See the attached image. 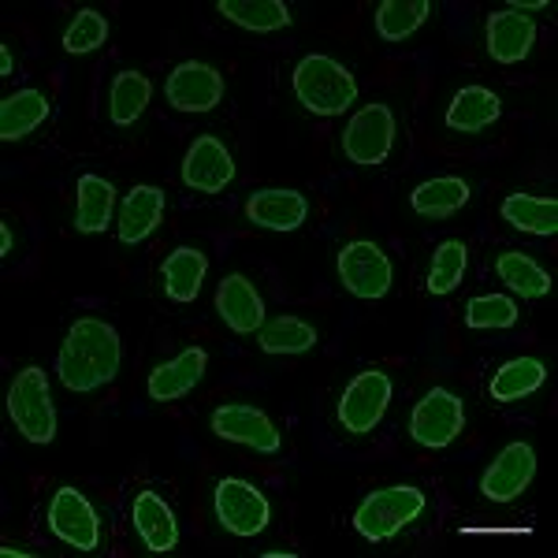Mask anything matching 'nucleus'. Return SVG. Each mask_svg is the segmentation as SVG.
Instances as JSON below:
<instances>
[{"label": "nucleus", "mask_w": 558, "mask_h": 558, "mask_svg": "<svg viewBox=\"0 0 558 558\" xmlns=\"http://www.w3.org/2000/svg\"><path fill=\"white\" fill-rule=\"evenodd\" d=\"M123 365V339L101 317H78L68 328L64 343L57 354V376L68 391L89 395L101 391L120 376Z\"/></svg>", "instance_id": "1"}, {"label": "nucleus", "mask_w": 558, "mask_h": 558, "mask_svg": "<svg viewBox=\"0 0 558 558\" xmlns=\"http://www.w3.org/2000/svg\"><path fill=\"white\" fill-rule=\"evenodd\" d=\"M291 86L299 105L313 116H339L357 101V78L324 52H310L299 60Z\"/></svg>", "instance_id": "2"}, {"label": "nucleus", "mask_w": 558, "mask_h": 558, "mask_svg": "<svg viewBox=\"0 0 558 558\" xmlns=\"http://www.w3.org/2000/svg\"><path fill=\"white\" fill-rule=\"evenodd\" d=\"M428 510V499L413 484H391V488L368 492L354 510V529L368 544H384V539L399 536L402 529L413 525Z\"/></svg>", "instance_id": "3"}, {"label": "nucleus", "mask_w": 558, "mask_h": 558, "mask_svg": "<svg viewBox=\"0 0 558 558\" xmlns=\"http://www.w3.org/2000/svg\"><path fill=\"white\" fill-rule=\"evenodd\" d=\"M8 417L31 444L45 447L57 439V407H52L49 373L41 365H26L15 373L12 387H8Z\"/></svg>", "instance_id": "4"}, {"label": "nucleus", "mask_w": 558, "mask_h": 558, "mask_svg": "<svg viewBox=\"0 0 558 558\" xmlns=\"http://www.w3.org/2000/svg\"><path fill=\"white\" fill-rule=\"evenodd\" d=\"M465 428V402L451 387H428L410 413V436L413 444L428 451H447Z\"/></svg>", "instance_id": "5"}, {"label": "nucleus", "mask_w": 558, "mask_h": 558, "mask_svg": "<svg viewBox=\"0 0 558 558\" xmlns=\"http://www.w3.org/2000/svg\"><path fill=\"white\" fill-rule=\"evenodd\" d=\"M213 510L216 521L228 529L231 536H260L272 521V502L265 499V492L254 488L250 481L242 476H223L213 492Z\"/></svg>", "instance_id": "6"}, {"label": "nucleus", "mask_w": 558, "mask_h": 558, "mask_svg": "<svg viewBox=\"0 0 558 558\" xmlns=\"http://www.w3.org/2000/svg\"><path fill=\"white\" fill-rule=\"evenodd\" d=\"M336 272H339V283L347 287L354 299L362 302H376L391 291L395 283V268H391V257L384 254L376 242L368 239H354L339 250L336 257Z\"/></svg>", "instance_id": "7"}, {"label": "nucleus", "mask_w": 558, "mask_h": 558, "mask_svg": "<svg viewBox=\"0 0 558 558\" xmlns=\"http://www.w3.org/2000/svg\"><path fill=\"white\" fill-rule=\"evenodd\" d=\"M395 131H399V123H395L391 105L373 101V105L357 108L343 131L347 160H354V165H362V168L384 165L395 149Z\"/></svg>", "instance_id": "8"}, {"label": "nucleus", "mask_w": 558, "mask_h": 558, "mask_svg": "<svg viewBox=\"0 0 558 558\" xmlns=\"http://www.w3.org/2000/svg\"><path fill=\"white\" fill-rule=\"evenodd\" d=\"M387 407H391V376L384 368H362L339 395V425L350 436H368L384 421Z\"/></svg>", "instance_id": "9"}, {"label": "nucleus", "mask_w": 558, "mask_h": 558, "mask_svg": "<svg viewBox=\"0 0 558 558\" xmlns=\"http://www.w3.org/2000/svg\"><path fill=\"white\" fill-rule=\"evenodd\" d=\"M209 428L220 439H228V444L250 447L257 454H279V447H283L276 421L265 410L250 407V402H223V407H216Z\"/></svg>", "instance_id": "10"}, {"label": "nucleus", "mask_w": 558, "mask_h": 558, "mask_svg": "<svg viewBox=\"0 0 558 558\" xmlns=\"http://www.w3.org/2000/svg\"><path fill=\"white\" fill-rule=\"evenodd\" d=\"M49 529L75 551H101V518L78 488H57L49 499Z\"/></svg>", "instance_id": "11"}, {"label": "nucleus", "mask_w": 558, "mask_h": 558, "mask_svg": "<svg viewBox=\"0 0 558 558\" xmlns=\"http://www.w3.org/2000/svg\"><path fill=\"white\" fill-rule=\"evenodd\" d=\"M223 75L205 60H183L165 83V97L175 112H213L223 101Z\"/></svg>", "instance_id": "12"}, {"label": "nucleus", "mask_w": 558, "mask_h": 558, "mask_svg": "<svg viewBox=\"0 0 558 558\" xmlns=\"http://www.w3.org/2000/svg\"><path fill=\"white\" fill-rule=\"evenodd\" d=\"M235 179V157L216 134H197L183 157V183L197 194H220Z\"/></svg>", "instance_id": "13"}, {"label": "nucleus", "mask_w": 558, "mask_h": 558, "mask_svg": "<svg viewBox=\"0 0 558 558\" xmlns=\"http://www.w3.org/2000/svg\"><path fill=\"white\" fill-rule=\"evenodd\" d=\"M536 476V451L533 444H507L499 454H495V462L484 470L481 476V492L484 499L492 502H514L521 492L533 484Z\"/></svg>", "instance_id": "14"}, {"label": "nucleus", "mask_w": 558, "mask_h": 558, "mask_svg": "<svg viewBox=\"0 0 558 558\" xmlns=\"http://www.w3.org/2000/svg\"><path fill=\"white\" fill-rule=\"evenodd\" d=\"M216 313L220 320L228 324L235 336H257L260 324H265V299L254 287V279L242 276V272H231L220 279L216 287Z\"/></svg>", "instance_id": "15"}, {"label": "nucleus", "mask_w": 558, "mask_h": 558, "mask_svg": "<svg viewBox=\"0 0 558 558\" xmlns=\"http://www.w3.org/2000/svg\"><path fill=\"white\" fill-rule=\"evenodd\" d=\"M246 220L260 231H299L310 220V197L287 186H265L246 197Z\"/></svg>", "instance_id": "16"}, {"label": "nucleus", "mask_w": 558, "mask_h": 558, "mask_svg": "<svg viewBox=\"0 0 558 558\" xmlns=\"http://www.w3.org/2000/svg\"><path fill=\"white\" fill-rule=\"evenodd\" d=\"M484 45H488V57L495 60V64H502V68L521 64L536 45L533 15L510 12V8L492 12L488 23H484Z\"/></svg>", "instance_id": "17"}, {"label": "nucleus", "mask_w": 558, "mask_h": 558, "mask_svg": "<svg viewBox=\"0 0 558 558\" xmlns=\"http://www.w3.org/2000/svg\"><path fill=\"white\" fill-rule=\"evenodd\" d=\"M160 220H165V191L153 183H142L120 202L116 231H120L123 246H138V242H146L160 228Z\"/></svg>", "instance_id": "18"}, {"label": "nucleus", "mask_w": 558, "mask_h": 558, "mask_svg": "<svg viewBox=\"0 0 558 558\" xmlns=\"http://www.w3.org/2000/svg\"><path fill=\"white\" fill-rule=\"evenodd\" d=\"M131 521H134V533L138 539L146 544V551L153 555H168L175 551L179 544V521L172 514V507H168L165 499H160L157 492H138L131 502Z\"/></svg>", "instance_id": "19"}, {"label": "nucleus", "mask_w": 558, "mask_h": 558, "mask_svg": "<svg viewBox=\"0 0 558 558\" xmlns=\"http://www.w3.org/2000/svg\"><path fill=\"white\" fill-rule=\"evenodd\" d=\"M205 368H209V354L202 347H186L183 354H175L172 362L157 365L149 373V399L153 402H175L183 395H191L197 384H202Z\"/></svg>", "instance_id": "20"}, {"label": "nucleus", "mask_w": 558, "mask_h": 558, "mask_svg": "<svg viewBox=\"0 0 558 558\" xmlns=\"http://www.w3.org/2000/svg\"><path fill=\"white\" fill-rule=\"evenodd\" d=\"M205 272H209V257L194 246H179L160 265V279H165V294L179 305H191L202 294Z\"/></svg>", "instance_id": "21"}, {"label": "nucleus", "mask_w": 558, "mask_h": 558, "mask_svg": "<svg viewBox=\"0 0 558 558\" xmlns=\"http://www.w3.org/2000/svg\"><path fill=\"white\" fill-rule=\"evenodd\" d=\"M502 116L499 94L488 86H462L454 94L451 108H447V128L458 134H481L488 131L495 120Z\"/></svg>", "instance_id": "22"}, {"label": "nucleus", "mask_w": 558, "mask_h": 558, "mask_svg": "<svg viewBox=\"0 0 558 558\" xmlns=\"http://www.w3.org/2000/svg\"><path fill=\"white\" fill-rule=\"evenodd\" d=\"M75 231L78 235H105L116 213V186L101 175H83L75 191Z\"/></svg>", "instance_id": "23"}, {"label": "nucleus", "mask_w": 558, "mask_h": 558, "mask_svg": "<svg viewBox=\"0 0 558 558\" xmlns=\"http://www.w3.org/2000/svg\"><path fill=\"white\" fill-rule=\"evenodd\" d=\"M470 183L458 175H436L428 179V183H421L417 191L410 194V209L417 216H425V220H447V216H454L458 209H465L470 205Z\"/></svg>", "instance_id": "24"}, {"label": "nucleus", "mask_w": 558, "mask_h": 558, "mask_svg": "<svg viewBox=\"0 0 558 558\" xmlns=\"http://www.w3.org/2000/svg\"><path fill=\"white\" fill-rule=\"evenodd\" d=\"M52 105L41 89L26 86L20 94H8L0 101V138L4 142H20L31 131H38L45 120H49Z\"/></svg>", "instance_id": "25"}, {"label": "nucleus", "mask_w": 558, "mask_h": 558, "mask_svg": "<svg viewBox=\"0 0 558 558\" xmlns=\"http://www.w3.org/2000/svg\"><path fill=\"white\" fill-rule=\"evenodd\" d=\"M153 101V83L146 71H120L108 86V116H112V128H134L142 120V112Z\"/></svg>", "instance_id": "26"}, {"label": "nucleus", "mask_w": 558, "mask_h": 558, "mask_svg": "<svg viewBox=\"0 0 558 558\" xmlns=\"http://www.w3.org/2000/svg\"><path fill=\"white\" fill-rule=\"evenodd\" d=\"M502 220L510 228L525 231V235H558V202L555 197H536V194H510L499 205Z\"/></svg>", "instance_id": "27"}, {"label": "nucleus", "mask_w": 558, "mask_h": 558, "mask_svg": "<svg viewBox=\"0 0 558 558\" xmlns=\"http://www.w3.org/2000/svg\"><path fill=\"white\" fill-rule=\"evenodd\" d=\"M544 384H547V365L539 357H514V362H507L492 376L488 395L507 407V402H521L529 395H536Z\"/></svg>", "instance_id": "28"}, {"label": "nucleus", "mask_w": 558, "mask_h": 558, "mask_svg": "<svg viewBox=\"0 0 558 558\" xmlns=\"http://www.w3.org/2000/svg\"><path fill=\"white\" fill-rule=\"evenodd\" d=\"M216 12L250 34H276L291 26V8L283 0H220Z\"/></svg>", "instance_id": "29"}, {"label": "nucleus", "mask_w": 558, "mask_h": 558, "mask_svg": "<svg viewBox=\"0 0 558 558\" xmlns=\"http://www.w3.org/2000/svg\"><path fill=\"white\" fill-rule=\"evenodd\" d=\"M495 276L525 302H536V299H547V294H551V276H547V268L536 265V260L529 254H521V250L499 254V260H495Z\"/></svg>", "instance_id": "30"}, {"label": "nucleus", "mask_w": 558, "mask_h": 558, "mask_svg": "<svg viewBox=\"0 0 558 558\" xmlns=\"http://www.w3.org/2000/svg\"><path fill=\"white\" fill-rule=\"evenodd\" d=\"M317 339H320L317 328L302 317H291V313L265 320L257 331V343L265 354H310L317 347Z\"/></svg>", "instance_id": "31"}, {"label": "nucleus", "mask_w": 558, "mask_h": 558, "mask_svg": "<svg viewBox=\"0 0 558 558\" xmlns=\"http://www.w3.org/2000/svg\"><path fill=\"white\" fill-rule=\"evenodd\" d=\"M432 12H436L432 0H384V4H376V34L384 41L399 45L413 38L428 23Z\"/></svg>", "instance_id": "32"}, {"label": "nucleus", "mask_w": 558, "mask_h": 558, "mask_svg": "<svg viewBox=\"0 0 558 558\" xmlns=\"http://www.w3.org/2000/svg\"><path fill=\"white\" fill-rule=\"evenodd\" d=\"M465 268H470V246H465L462 239L439 242L436 254H432V268H428V294H436V299L451 294L465 279Z\"/></svg>", "instance_id": "33"}, {"label": "nucleus", "mask_w": 558, "mask_h": 558, "mask_svg": "<svg viewBox=\"0 0 558 558\" xmlns=\"http://www.w3.org/2000/svg\"><path fill=\"white\" fill-rule=\"evenodd\" d=\"M518 324V302L510 294H476L465 302V328L473 331H507Z\"/></svg>", "instance_id": "34"}, {"label": "nucleus", "mask_w": 558, "mask_h": 558, "mask_svg": "<svg viewBox=\"0 0 558 558\" xmlns=\"http://www.w3.org/2000/svg\"><path fill=\"white\" fill-rule=\"evenodd\" d=\"M105 41H108V20L97 12V8H83L64 31V52H71V57L97 52Z\"/></svg>", "instance_id": "35"}, {"label": "nucleus", "mask_w": 558, "mask_h": 558, "mask_svg": "<svg viewBox=\"0 0 558 558\" xmlns=\"http://www.w3.org/2000/svg\"><path fill=\"white\" fill-rule=\"evenodd\" d=\"M0 75L4 78L15 75V60H12V49H8V45H0Z\"/></svg>", "instance_id": "36"}, {"label": "nucleus", "mask_w": 558, "mask_h": 558, "mask_svg": "<svg viewBox=\"0 0 558 558\" xmlns=\"http://www.w3.org/2000/svg\"><path fill=\"white\" fill-rule=\"evenodd\" d=\"M12 254V228L8 223H0V257Z\"/></svg>", "instance_id": "37"}, {"label": "nucleus", "mask_w": 558, "mask_h": 558, "mask_svg": "<svg viewBox=\"0 0 558 558\" xmlns=\"http://www.w3.org/2000/svg\"><path fill=\"white\" fill-rule=\"evenodd\" d=\"M510 12H521V15H529V12H544L547 8V0H533V4H507Z\"/></svg>", "instance_id": "38"}, {"label": "nucleus", "mask_w": 558, "mask_h": 558, "mask_svg": "<svg viewBox=\"0 0 558 558\" xmlns=\"http://www.w3.org/2000/svg\"><path fill=\"white\" fill-rule=\"evenodd\" d=\"M0 555H4V558H34V551H26V547H15V544H4V547H0Z\"/></svg>", "instance_id": "39"}, {"label": "nucleus", "mask_w": 558, "mask_h": 558, "mask_svg": "<svg viewBox=\"0 0 558 558\" xmlns=\"http://www.w3.org/2000/svg\"><path fill=\"white\" fill-rule=\"evenodd\" d=\"M265 558H294V551H265Z\"/></svg>", "instance_id": "40"}]
</instances>
